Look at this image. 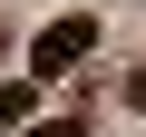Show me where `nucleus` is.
<instances>
[{"instance_id":"nucleus-2","label":"nucleus","mask_w":146,"mask_h":137,"mask_svg":"<svg viewBox=\"0 0 146 137\" xmlns=\"http://www.w3.org/2000/svg\"><path fill=\"white\" fill-rule=\"evenodd\" d=\"M29 118V88H0V127H20Z\"/></svg>"},{"instance_id":"nucleus-1","label":"nucleus","mask_w":146,"mask_h":137,"mask_svg":"<svg viewBox=\"0 0 146 137\" xmlns=\"http://www.w3.org/2000/svg\"><path fill=\"white\" fill-rule=\"evenodd\" d=\"M98 49V20H78V10H68V20H49L39 39H29V68H39V79H58V68H78Z\"/></svg>"},{"instance_id":"nucleus-3","label":"nucleus","mask_w":146,"mask_h":137,"mask_svg":"<svg viewBox=\"0 0 146 137\" xmlns=\"http://www.w3.org/2000/svg\"><path fill=\"white\" fill-rule=\"evenodd\" d=\"M29 137H88V127H78V118H39Z\"/></svg>"},{"instance_id":"nucleus-4","label":"nucleus","mask_w":146,"mask_h":137,"mask_svg":"<svg viewBox=\"0 0 146 137\" xmlns=\"http://www.w3.org/2000/svg\"><path fill=\"white\" fill-rule=\"evenodd\" d=\"M127 108H136V118H146V79H127Z\"/></svg>"}]
</instances>
